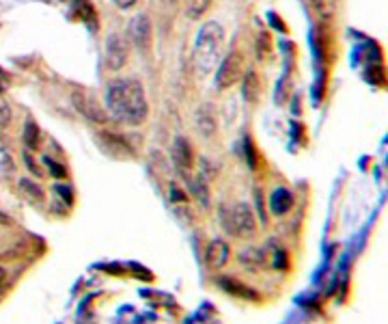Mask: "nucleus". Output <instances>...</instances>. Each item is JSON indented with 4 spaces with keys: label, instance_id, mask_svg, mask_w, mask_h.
<instances>
[{
    "label": "nucleus",
    "instance_id": "423d86ee",
    "mask_svg": "<svg viewBox=\"0 0 388 324\" xmlns=\"http://www.w3.org/2000/svg\"><path fill=\"white\" fill-rule=\"evenodd\" d=\"M127 54H130V48H127V41L119 35V33H112L108 35L106 39V65L110 70H121L123 65L127 63Z\"/></svg>",
    "mask_w": 388,
    "mask_h": 324
},
{
    "label": "nucleus",
    "instance_id": "9d476101",
    "mask_svg": "<svg viewBox=\"0 0 388 324\" xmlns=\"http://www.w3.org/2000/svg\"><path fill=\"white\" fill-rule=\"evenodd\" d=\"M194 121H196V130L203 134V137H212L216 132V111L212 104H203L196 115H194Z\"/></svg>",
    "mask_w": 388,
    "mask_h": 324
},
{
    "label": "nucleus",
    "instance_id": "f03ea898",
    "mask_svg": "<svg viewBox=\"0 0 388 324\" xmlns=\"http://www.w3.org/2000/svg\"><path fill=\"white\" fill-rule=\"evenodd\" d=\"M222 43H224V31L218 22H205V24L199 29L196 39H194V52H192V61L194 68L201 76L210 74L216 63L220 61L222 54Z\"/></svg>",
    "mask_w": 388,
    "mask_h": 324
},
{
    "label": "nucleus",
    "instance_id": "f257e3e1",
    "mask_svg": "<svg viewBox=\"0 0 388 324\" xmlns=\"http://www.w3.org/2000/svg\"><path fill=\"white\" fill-rule=\"evenodd\" d=\"M106 111L112 119L127 125H139L149 115L145 89L134 78H117L106 84Z\"/></svg>",
    "mask_w": 388,
    "mask_h": 324
},
{
    "label": "nucleus",
    "instance_id": "dca6fc26",
    "mask_svg": "<svg viewBox=\"0 0 388 324\" xmlns=\"http://www.w3.org/2000/svg\"><path fill=\"white\" fill-rule=\"evenodd\" d=\"M212 0H188V9H186V15L190 20H199L205 11L210 9Z\"/></svg>",
    "mask_w": 388,
    "mask_h": 324
},
{
    "label": "nucleus",
    "instance_id": "5701e85b",
    "mask_svg": "<svg viewBox=\"0 0 388 324\" xmlns=\"http://www.w3.org/2000/svg\"><path fill=\"white\" fill-rule=\"evenodd\" d=\"M56 192H61V197L67 201V203H72V194H70V188H65V186H56Z\"/></svg>",
    "mask_w": 388,
    "mask_h": 324
},
{
    "label": "nucleus",
    "instance_id": "ddd939ff",
    "mask_svg": "<svg viewBox=\"0 0 388 324\" xmlns=\"http://www.w3.org/2000/svg\"><path fill=\"white\" fill-rule=\"evenodd\" d=\"M220 288H222L224 292L233 294V296H240V298H246V296L257 298V294H255L253 290H250V288H246L244 284H240L238 279H220Z\"/></svg>",
    "mask_w": 388,
    "mask_h": 324
},
{
    "label": "nucleus",
    "instance_id": "f8f14e48",
    "mask_svg": "<svg viewBox=\"0 0 388 324\" xmlns=\"http://www.w3.org/2000/svg\"><path fill=\"white\" fill-rule=\"evenodd\" d=\"M244 84H242V95L246 102H257L259 95H261V80H259V74L257 72H244Z\"/></svg>",
    "mask_w": 388,
    "mask_h": 324
},
{
    "label": "nucleus",
    "instance_id": "4be33fe9",
    "mask_svg": "<svg viewBox=\"0 0 388 324\" xmlns=\"http://www.w3.org/2000/svg\"><path fill=\"white\" fill-rule=\"evenodd\" d=\"M112 3H115L119 9H123V11H125V9H132V7L136 5V0H112Z\"/></svg>",
    "mask_w": 388,
    "mask_h": 324
},
{
    "label": "nucleus",
    "instance_id": "1a4fd4ad",
    "mask_svg": "<svg viewBox=\"0 0 388 324\" xmlns=\"http://www.w3.org/2000/svg\"><path fill=\"white\" fill-rule=\"evenodd\" d=\"M72 100H74V104H76V108L82 113V115H86L88 119H93V121H106V113L102 111V108L98 106V102L93 100V98H88V95H84L82 91H76L74 95H72Z\"/></svg>",
    "mask_w": 388,
    "mask_h": 324
},
{
    "label": "nucleus",
    "instance_id": "f3484780",
    "mask_svg": "<svg viewBox=\"0 0 388 324\" xmlns=\"http://www.w3.org/2000/svg\"><path fill=\"white\" fill-rule=\"evenodd\" d=\"M24 143L29 149H37L39 147V128L35 125V121H29L24 128Z\"/></svg>",
    "mask_w": 388,
    "mask_h": 324
},
{
    "label": "nucleus",
    "instance_id": "393cba45",
    "mask_svg": "<svg viewBox=\"0 0 388 324\" xmlns=\"http://www.w3.org/2000/svg\"><path fill=\"white\" fill-rule=\"evenodd\" d=\"M7 91V80H5V74L0 72V95H3Z\"/></svg>",
    "mask_w": 388,
    "mask_h": 324
},
{
    "label": "nucleus",
    "instance_id": "0eeeda50",
    "mask_svg": "<svg viewBox=\"0 0 388 324\" xmlns=\"http://www.w3.org/2000/svg\"><path fill=\"white\" fill-rule=\"evenodd\" d=\"M229 255H231V251H229V247H226V242L212 240L208 245V251H205V264H208V268H212V270H218L229 262Z\"/></svg>",
    "mask_w": 388,
    "mask_h": 324
},
{
    "label": "nucleus",
    "instance_id": "4468645a",
    "mask_svg": "<svg viewBox=\"0 0 388 324\" xmlns=\"http://www.w3.org/2000/svg\"><path fill=\"white\" fill-rule=\"evenodd\" d=\"M190 188H192V194L201 201V206H208L210 203V188H208V178L205 176H196L192 182H190Z\"/></svg>",
    "mask_w": 388,
    "mask_h": 324
},
{
    "label": "nucleus",
    "instance_id": "412c9836",
    "mask_svg": "<svg viewBox=\"0 0 388 324\" xmlns=\"http://www.w3.org/2000/svg\"><path fill=\"white\" fill-rule=\"evenodd\" d=\"M24 160H26V167L35 173V176H41V169L33 162V156L31 154H24Z\"/></svg>",
    "mask_w": 388,
    "mask_h": 324
},
{
    "label": "nucleus",
    "instance_id": "20e7f679",
    "mask_svg": "<svg viewBox=\"0 0 388 324\" xmlns=\"http://www.w3.org/2000/svg\"><path fill=\"white\" fill-rule=\"evenodd\" d=\"M246 72V65H244V56L240 50H231L229 54H226L220 65H218V70H216V76H214V82L218 89H229V86H233L235 82L242 80Z\"/></svg>",
    "mask_w": 388,
    "mask_h": 324
},
{
    "label": "nucleus",
    "instance_id": "aec40b11",
    "mask_svg": "<svg viewBox=\"0 0 388 324\" xmlns=\"http://www.w3.org/2000/svg\"><path fill=\"white\" fill-rule=\"evenodd\" d=\"M9 121H11V108L7 102L0 100V125L5 128V125H9Z\"/></svg>",
    "mask_w": 388,
    "mask_h": 324
},
{
    "label": "nucleus",
    "instance_id": "2eb2a0df",
    "mask_svg": "<svg viewBox=\"0 0 388 324\" xmlns=\"http://www.w3.org/2000/svg\"><path fill=\"white\" fill-rule=\"evenodd\" d=\"M309 5L322 20H330L336 11V0H309Z\"/></svg>",
    "mask_w": 388,
    "mask_h": 324
},
{
    "label": "nucleus",
    "instance_id": "6e6552de",
    "mask_svg": "<svg viewBox=\"0 0 388 324\" xmlns=\"http://www.w3.org/2000/svg\"><path fill=\"white\" fill-rule=\"evenodd\" d=\"M173 160L177 164V169L188 176L190 169L194 167V154H192V147L186 139H177L173 145Z\"/></svg>",
    "mask_w": 388,
    "mask_h": 324
},
{
    "label": "nucleus",
    "instance_id": "bb28decb",
    "mask_svg": "<svg viewBox=\"0 0 388 324\" xmlns=\"http://www.w3.org/2000/svg\"><path fill=\"white\" fill-rule=\"evenodd\" d=\"M5 277H7V275H5V268H0V288L5 286Z\"/></svg>",
    "mask_w": 388,
    "mask_h": 324
},
{
    "label": "nucleus",
    "instance_id": "a878e982",
    "mask_svg": "<svg viewBox=\"0 0 388 324\" xmlns=\"http://www.w3.org/2000/svg\"><path fill=\"white\" fill-rule=\"evenodd\" d=\"M9 223H11L9 216H7L5 212H0V225H9Z\"/></svg>",
    "mask_w": 388,
    "mask_h": 324
},
{
    "label": "nucleus",
    "instance_id": "a211bd4d",
    "mask_svg": "<svg viewBox=\"0 0 388 324\" xmlns=\"http://www.w3.org/2000/svg\"><path fill=\"white\" fill-rule=\"evenodd\" d=\"M20 188L22 190H26L29 192V197L33 199V201H43V190L37 186V184H33L31 180H20Z\"/></svg>",
    "mask_w": 388,
    "mask_h": 324
},
{
    "label": "nucleus",
    "instance_id": "b1692460",
    "mask_svg": "<svg viewBox=\"0 0 388 324\" xmlns=\"http://www.w3.org/2000/svg\"><path fill=\"white\" fill-rule=\"evenodd\" d=\"M171 192H173V194H171V199H173V201H177V199H179V201H181V199H186V197H184V192H181L179 188H175V186L171 188Z\"/></svg>",
    "mask_w": 388,
    "mask_h": 324
},
{
    "label": "nucleus",
    "instance_id": "6ab92c4d",
    "mask_svg": "<svg viewBox=\"0 0 388 324\" xmlns=\"http://www.w3.org/2000/svg\"><path fill=\"white\" fill-rule=\"evenodd\" d=\"M43 162L50 167V171H52V176H56L59 180H63V178H67V171H65V167H61V164H54V160L52 158H43Z\"/></svg>",
    "mask_w": 388,
    "mask_h": 324
},
{
    "label": "nucleus",
    "instance_id": "9b49d317",
    "mask_svg": "<svg viewBox=\"0 0 388 324\" xmlns=\"http://www.w3.org/2000/svg\"><path fill=\"white\" fill-rule=\"evenodd\" d=\"M293 208V192L287 188H277L270 194V212L283 216Z\"/></svg>",
    "mask_w": 388,
    "mask_h": 324
},
{
    "label": "nucleus",
    "instance_id": "7ed1b4c3",
    "mask_svg": "<svg viewBox=\"0 0 388 324\" xmlns=\"http://www.w3.org/2000/svg\"><path fill=\"white\" fill-rule=\"evenodd\" d=\"M224 227L226 231H231L238 238H253L257 231V221H255V214L250 210V206L244 201L231 206L229 212L224 214Z\"/></svg>",
    "mask_w": 388,
    "mask_h": 324
},
{
    "label": "nucleus",
    "instance_id": "39448f33",
    "mask_svg": "<svg viewBox=\"0 0 388 324\" xmlns=\"http://www.w3.org/2000/svg\"><path fill=\"white\" fill-rule=\"evenodd\" d=\"M127 35H130V41L134 43V48L143 52V54H149L151 52V43H153V31H151V22L147 15L139 13L134 15L130 26H127Z\"/></svg>",
    "mask_w": 388,
    "mask_h": 324
}]
</instances>
